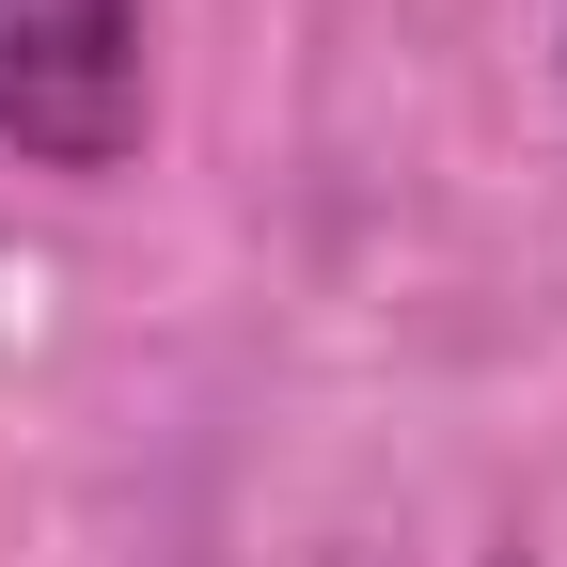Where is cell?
<instances>
[{"mask_svg":"<svg viewBox=\"0 0 567 567\" xmlns=\"http://www.w3.org/2000/svg\"><path fill=\"white\" fill-rule=\"evenodd\" d=\"M158 126V0H0V158L126 174Z\"/></svg>","mask_w":567,"mask_h":567,"instance_id":"obj_1","label":"cell"}]
</instances>
